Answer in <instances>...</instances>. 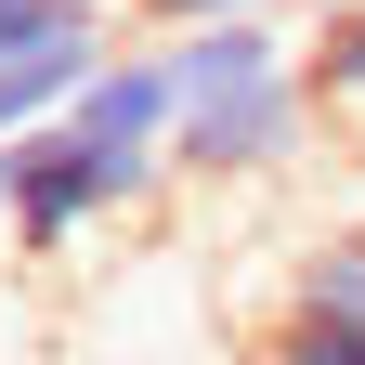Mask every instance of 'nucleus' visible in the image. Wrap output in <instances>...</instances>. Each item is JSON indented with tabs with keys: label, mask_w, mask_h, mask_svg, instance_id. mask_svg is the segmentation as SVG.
<instances>
[{
	"label": "nucleus",
	"mask_w": 365,
	"mask_h": 365,
	"mask_svg": "<svg viewBox=\"0 0 365 365\" xmlns=\"http://www.w3.org/2000/svg\"><path fill=\"white\" fill-rule=\"evenodd\" d=\"M327 144V105H313V66L287 26H182L170 39V182L182 196H287L313 182Z\"/></svg>",
	"instance_id": "f257e3e1"
},
{
	"label": "nucleus",
	"mask_w": 365,
	"mask_h": 365,
	"mask_svg": "<svg viewBox=\"0 0 365 365\" xmlns=\"http://www.w3.org/2000/svg\"><path fill=\"white\" fill-rule=\"evenodd\" d=\"M182 196L157 144H91V130H26V144H0V235H14V261H66L91 235H118L130 209Z\"/></svg>",
	"instance_id": "f03ea898"
},
{
	"label": "nucleus",
	"mask_w": 365,
	"mask_h": 365,
	"mask_svg": "<svg viewBox=\"0 0 365 365\" xmlns=\"http://www.w3.org/2000/svg\"><path fill=\"white\" fill-rule=\"evenodd\" d=\"M118 53H130L118 0H0V144L53 130Z\"/></svg>",
	"instance_id": "7ed1b4c3"
},
{
	"label": "nucleus",
	"mask_w": 365,
	"mask_h": 365,
	"mask_svg": "<svg viewBox=\"0 0 365 365\" xmlns=\"http://www.w3.org/2000/svg\"><path fill=\"white\" fill-rule=\"evenodd\" d=\"M66 130H91V144H157L170 157V39H130V53L66 105Z\"/></svg>",
	"instance_id": "20e7f679"
},
{
	"label": "nucleus",
	"mask_w": 365,
	"mask_h": 365,
	"mask_svg": "<svg viewBox=\"0 0 365 365\" xmlns=\"http://www.w3.org/2000/svg\"><path fill=\"white\" fill-rule=\"evenodd\" d=\"M300 66H313V105H327V144L365 157V0H327L300 26Z\"/></svg>",
	"instance_id": "39448f33"
},
{
	"label": "nucleus",
	"mask_w": 365,
	"mask_h": 365,
	"mask_svg": "<svg viewBox=\"0 0 365 365\" xmlns=\"http://www.w3.org/2000/svg\"><path fill=\"white\" fill-rule=\"evenodd\" d=\"M287 313H327V327H365V222H327L313 248H287Z\"/></svg>",
	"instance_id": "423d86ee"
},
{
	"label": "nucleus",
	"mask_w": 365,
	"mask_h": 365,
	"mask_svg": "<svg viewBox=\"0 0 365 365\" xmlns=\"http://www.w3.org/2000/svg\"><path fill=\"white\" fill-rule=\"evenodd\" d=\"M130 39H182V26H287V14H327V0H118Z\"/></svg>",
	"instance_id": "0eeeda50"
},
{
	"label": "nucleus",
	"mask_w": 365,
	"mask_h": 365,
	"mask_svg": "<svg viewBox=\"0 0 365 365\" xmlns=\"http://www.w3.org/2000/svg\"><path fill=\"white\" fill-rule=\"evenodd\" d=\"M248 365H365V327H327V313H274L248 339Z\"/></svg>",
	"instance_id": "6e6552de"
}]
</instances>
